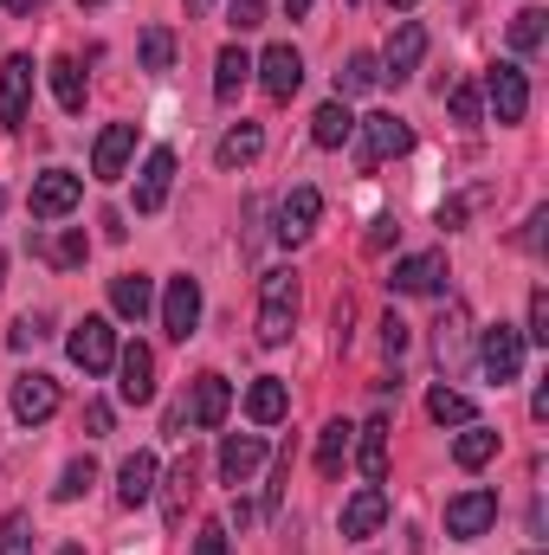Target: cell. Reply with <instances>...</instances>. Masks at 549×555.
<instances>
[{"label": "cell", "instance_id": "obj_19", "mask_svg": "<svg viewBox=\"0 0 549 555\" xmlns=\"http://www.w3.org/2000/svg\"><path fill=\"white\" fill-rule=\"evenodd\" d=\"M194 491H201V465H194V452H188V459H175V472H168V491H162V517H168V530H181V524H188V504H194Z\"/></svg>", "mask_w": 549, "mask_h": 555}, {"label": "cell", "instance_id": "obj_28", "mask_svg": "<svg viewBox=\"0 0 549 555\" xmlns=\"http://www.w3.org/2000/svg\"><path fill=\"white\" fill-rule=\"evenodd\" d=\"M349 137H356V117H349V104H343V98H330V104L310 117V142H317V149H343Z\"/></svg>", "mask_w": 549, "mask_h": 555}, {"label": "cell", "instance_id": "obj_46", "mask_svg": "<svg viewBox=\"0 0 549 555\" xmlns=\"http://www.w3.org/2000/svg\"><path fill=\"white\" fill-rule=\"evenodd\" d=\"M194 555H233V550H227V524H201V537H194Z\"/></svg>", "mask_w": 549, "mask_h": 555}, {"label": "cell", "instance_id": "obj_7", "mask_svg": "<svg viewBox=\"0 0 549 555\" xmlns=\"http://www.w3.org/2000/svg\"><path fill=\"white\" fill-rule=\"evenodd\" d=\"M65 349H72V362H78L85 375H111V369H117V330H111L104 317H85Z\"/></svg>", "mask_w": 549, "mask_h": 555}, {"label": "cell", "instance_id": "obj_3", "mask_svg": "<svg viewBox=\"0 0 549 555\" xmlns=\"http://www.w3.org/2000/svg\"><path fill=\"white\" fill-rule=\"evenodd\" d=\"M356 137H362V168H375V162H388V155H408L413 149V124L408 117H395V111H375V117L356 124Z\"/></svg>", "mask_w": 549, "mask_h": 555}, {"label": "cell", "instance_id": "obj_36", "mask_svg": "<svg viewBox=\"0 0 549 555\" xmlns=\"http://www.w3.org/2000/svg\"><path fill=\"white\" fill-rule=\"evenodd\" d=\"M175 65V33L168 26H142V72H168Z\"/></svg>", "mask_w": 549, "mask_h": 555}, {"label": "cell", "instance_id": "obj_48", "mask_svg": "<svg viewBox=\"0 0 549 555\" xmlns=\"http://www.w3.org/2000/svg\"><path fill=\"white\" fill-rule=\"evenodd\" d=\"M227 13H233V26H240V33H253V26L266 20V0H233Z\"/></svg>", "mask_w": 549, "mask_h": 555}, {"label": "cell", "instance_id": "obj_39", "mask_svg": "<svg viewBox=\"0 0 549 555\" xmlns=\"http://www.w3.org/2000/svg\"><path fill=\"white\" fill-rule=\"evenodd\" d=\"M446 111H452V124H465V130H478V124H485V104H478V85H452V91H446Z\"/></svg>", "mask_w": 549, "mask_h": 555}, {"label": "cell", "instance_id": "obj_20", "mask_svg": "<svg viewBox=\"0 0 549 555\" xmlns=\"http://www.w3.org/2000/svg\"><path fill=\"white\" fill-rule=\"evenodd\" d=\"M349 452H356L362 478L382 485V478H388V414H375L369 426H356V446H349Z\"/></svg>", "mask_w": 549, "mask_h": 555}, {"label": "cell", "instance_id": "obj_47", "mask_svg": "<svg viewBox=\"0 0 549 555\" xmlns=\"http://www.w3.org/2000/svg\"><path fill=\"white\" fill-rule=\"evenodd\" d=\"M382 349H388V362H401V349H408V323H401V317L382 323Z\"/></svg>", "mask_w": 549, "mask_h": 555}, {"label": "cell", "instance_id": "obj_26", "mask_svg": "<svg viewBox=\"0 0 549 555\" xmlns=\"http://www.w3.org/2000/svg\"><path fill=\"white\" fill-rule=\"evenodd\" d=\"M349 446H356V426H349V420H330V426L317 433V472H323V478H343Z\"/></svg>", "mask_w": 549, "mask_h": 555}, {"label": "cell", "instance_id": "obj_50", "mask_svg": "<svg viewBox=\"0 0 549 555\" xmlns=\"http://www.w3.org/2000/svg\"><path fill=\"white\" fill-rule=\"evenodd\" d=\"M544 227H549V207H537L531 227H524V246H531V253H544Z\"/></svg>", "mask_w": 549, "mask_h": 555}, {"label": "cell", "instance_id": "obj_2", "mask_svg": "<svg viewBox=\"0 0 549 555\" xmlns=\"http://www.w3.org/2000/svg\"><path fill=\"white\" fill-rule=\"evenodd\" d=\"M478 362H485V375H491L498 388H511V382L524 375V330H511V323L478 330Z\"/></svg>", "mask_w": 549, "mask_h": 555}, {"label": "cell", "instance_id": "obj_27", "mask_svg": "<svg viewBox=\"0 0 549 555\" xmlns=\"http://www.w3.org/2000/svg\"><path fill=\"white\" fill-rule=\"evenodd\" d=\"M433 356H439V369H446V375L465 362V310H459V304L433 323Z\"/></svg>", "mask_w": 549, "mask_h": 555}, {"label": "cell", "instance_id": "obj_55", "mask_svg": "<svg viewBox=\"0 0 549 555\" xmlns=\"http://www.w3.org/2000/svg\"><path fill=\"white\" fill-rule=\"evenodd\" d=\"M78 7H104V0H78Z\"/></svg>", "mask_w": 549, "mask_h": 555}, {"label": "cell", "instance_id": "obj_44", "mask_svg": "<svg viewBox=\"0 0 549 555\" xmlns=\"http://www.w3.org/2000/svg\"><path fill=\"white\" fill-rule=\"evenodd\" d=\"M284 485H291V452H284V459H278L272 485H266V517H278V511H284Z\"/></svg>", "mask_w": 549, "mask_h": 555}, {"label": "cell", "instance_id": "obj_12", "mask_svg": "<svg viewBox=\"0 0 549 555\" xmlns=\"http://www.w3.org/2000/svg\"><path fill=\"white\" fill-rule=\"evenodd\" d=\"M117 395L130 401V408H149L155 401V356L130 343V349H117Z\"/></svg>", "mask_w": 549, "mask_h": 555}, {"label": "cell", "instance_id": "obj_25", "mask_svg": "<svg viewBox=\"0 0 549 555\" xmlns=\"http://www.w3.org/2000/svg\"><path fill=\"white\" fill-rule=\"evenodd\" d=\"M111 310H117V317H130V323H142V317L155 310V284H149L142 272L111 278Z\"/></svg>", "mask_w": 549, "mask_h": 555}, {"label": "cell", "instance_id": "obj_56", "mask_svg": "<svg viewBox=\"0 0 549 555\" xmlns=\"http://www.w3.org/2000/svg\"><path fill=\"white\" fill-rule=\"evenodd\" d=\"M0 278H7V253H0Z\"/></svg>", "mask_w": 549, "mask_h": 555}, {"label": "cell", "instance_id": "obj_57", "mask_svg": "<svg viewBox=\"0 0 549 555\" xmlns=\"http://www.w3.org/2000/svg\"><path fill=\"white\" fill-rule=\"evenodd\" d=\"M0 214H7V194H0Z\"/></svg>", "mask_w": 549, "mask_h": 555}, {"label": "cell", "instance_id": "obj_59", "mask_svg": "<svg viewBox=\"0 0 549 555\" xmlns=\"http://www.w3.org/2000/svg\"><path fill=\"white\" fill-rule=\"evenodd\" d=\"M531 555H537V550H531Z\"/></svg>", "mask_w": 549, "mask_h": 555}, {"label": "cell", "instance_id": "obj_8", "mask_svg": "<svg viewBox=\"0 0 549 555\" xmlns=\"http://www.w3.org/2000/svg\"><path fill=\"white\" fill-rule=\"evenodd\" d=\"M420 59H426V26L401 20L395 39H388V52H382V85H408L413 72H420Z\"/></svg>", "mask_w": 549, "mask_h": 555}, {"label": "cell", "instance_id": "obj_4", "mask_svg": "<svg viewBox=\"0 0 549 555\" xmlns=\"http://www.w3.org/2000/svg\"><path fill=\"white\" fill-rule=\"evenodd\" d=\"M485 104H491V117L498 124H524V111H531V78H524V65H491L485 72Z\"/></svg>", "mask_w": 549, "mask_h": 555}, {"label": "cell", "instance_id": "obj_32", "mask_svg": "<svg viewBox=\"0 0 549 555\" xmlns=\"http://www.w3.org/2000/svg\"><path fill=\"white\" fill-rule=\"evenodd\" d=\"M375 85H382V59L375 52H349V65L336 72V98H362Z\"/></svg>", "mask_w": 549, "mask_h": 555}, {"label": "cell", "instance_id": "obj_54", "mask_svg": "<svg viewBox=\"0 0 549 555\" xmlns=\"http://www.w3.org/2000/svg\"><path fill=\"white\" fill-rule=\"evenodd\" d=\"M59 555H85V550H78V543H65V550H59Z\"/></svg>", "mask_w": 549, "mask_h": 555}, {"label": "cell", "instance_id": "obj_43", "mask_svg": "<svg viewBox=\"0 0 549 555\" xmlns=\"http://www.w3.org/2000/svg\"><path fill=\"white\" fill-rule=\"evenodd\" d=\"M472 201H478V194H452V201H439V214H433V220H439V227L452 233V227H465V214H472Z\"/></svg>", "mask_w": 549, "mask_h": 555}, {"label": "cell", "instance_id": "obj_40", "mask_svg": "<svg viewBox=\"0 0 549 555\" xmlns=\"http://www.w3.org/2000/svg\"><path fill=\"white\" fill-rule=\"evenodd\" d=\"M0 555H33V517L26 511H13L0 524Z\"/></svg>", "mask_w": 549, "mask_h": 555}, {"label": "cell", "instance_id": "obj_10", "mask_svg": "<svg viewBox=\"0 0 549 555\" xmlns=\"http://www.w3.org/2000/svg\"><path fill=\"white\" fill-rule=\"evenodd\" d=\"M317 220H323V194H317V188H291L284 207H278V240H284V246H304V240L317 233Z\"/></svg>", "mask_w": 549, "mask_h": 555}, {"label": "cell", "instance_id": "obj_11", "mask_svg": "<svg viewBox=\"0 0 549 555\" xmlns=\"http://www.w3.org/2000/svg\"><path fill=\"white\" fill-rule=\"evenodd\" d=\"M194 323H201V284L194 278H168V291H162V330L175 343H188Z\"/></svg>", "mask_w": 549, "mask_h": 555}, {"label": "cell", "instance_id": "obj_58", "mask_svg": "<svg viewBox=\"0 0 549 555\" xmlns=\"http://www.w3.org/2000/svg\"><path fill=\"white\" fill-rule=\"evenodd\" d=\"M395 7H413V0H395Z\"/></svg>", "mask_w": 549, "mask_h": 555}, {"label": "cell", "instance_id": "obj_14", "mask_svg": "<svg viewBox=\"0 0 549 555\" xmlns=\"http://www.w3.org/2000/svg\"><path fill=\"white\" fill-rule=\"evenodd\" d=\"M52 414H59V382L39 375V369L20 375V382H13V420H20V426H39V420H52Z\"/></svg>", "mask_w": 549, "mask_h": 555}, {"label": "cell", "instance_id": "obj_37", "mask_svg": "<svg viewBox=\"0 0 549 555\" xmlns=\"http://www.w3.org/2000/svg\"><path fill=\"white\" fill-rule=\"evenodd\" d=\"M426 414L439 420V426H465V420H472V401H465L459 388H433V395H426Z\"/></svg>", "mask_w": 549, "mask_h": 555}, {"label": "cell", "instance_id": "obj_42", "mask_svg": "<svg viewBox=\"0 0 549 555\" xmlns=\"http://www.w3.org/2000/svg\"><path fill=\"white\" fill-rule=\"evenodd\" d=\"M524 336H531V343H549V291L544 284L531 291V330H524Z\"/></svg>", "mask_w": 549, "mask_h": 555}, {"label": "cell", "instance_id": "obj_31", "mask_svg": "<svg viewBox=\"0 0 549 555\" xmlns=\"http://www.w3.org/2000/svg\"><path fill=\"white\" fill-rule=\"evenodd\" d=\"M33 253L46 259V266H59V272H72V266H85V253H91V240H85V227H72V233H59V240H33Z\"/></svg>", "mask_w": 549, "mask_h": 555}, {"label": "cell", "instance_id": "obj_30", "mask_svg": "<svg viewBox=\"0 0 549 555\" xmlns=\"http://www.w3.org/2000/svg\"><path fill=\"white\" fill-rule=\"evenodd\" d=\"M246 78H253V59H246V46H227V52L214 59V98H220V104H233Z\"/></svg>", "mask_w": 549, "mask_h": 555}, {"label": "cell", "instance_id": "obj_41", "mask_svg": "<svg viewBox=\"0 0 549 555\" xmlns=\"http://www.w3.org/2000/svg\"><path fill=\"white\" fill-rule=\"evenodd\" d=\"M46 336H52V323H46L39 310H26V317L7 330V343H13V349H33V343H46Z\"/></svg>", "mask_w": 549, "mask_h": 555}, {"label": "cell", "instance_id": "obj_23", "mask_svg": "<svg viewBox=\"0 0 549 555\" xmlns=\"http://www.w3.org/2000/svg\"><path fill=\"white\" fill-rule=\"evenodd\" d=\"M233 408V388H227V375H194V426L201 433H214L220 420Z\"/></svg>", "mask_w": 549, "mask_h": 555}, {"label": "cell", "instance_id": "obj_34", "mask_svg": "<svg viewBox=\"0 0 549 555\" xmlns=\"http://www.w3.org/2000/svg\"><path fill=\"white\" fill-rule=\"evenodd\" d=\"M52 98H59V111H85V72H78V59H52Z\"/></svg>", "mask_w": 549, "mask_h": 555}, {"label": "cell", "instance_id": "obj_1", "mask_svg": "<svg viewBox=\"0 0 549 555\" xmlns=\"http://www.w3.org/2000/svg\"><path fill=\"white\" fill-rule=\"evenodd\" d=\"M297 323V272H266L259 278V343L284 349Z\"/></svg>", "mask_w": 549, "mask_h": 555}, {"label": "cell", "instance_id": "obj_9", "mask_svg": "<svg viewBox=\"0 0 549 555\" xmlns=\"http://www.w3.org/2000/svg\"><path fill=\"white\" fill-rule=\"evenodd\" d=\"M26 111H33V59H26V52H13V59L0 65V124H7V130H20V124H26Z\"/></svg>", "mask_w": 549, "mask_h": 555}, {"label": "cell", "instance_id": "obj_5", "mask_svg": "<svg viewBox=\"0 0 549 555\" xmlns=\"http://www.w3.org/2000/svg\"><path fill=\"white\" fill-rule=\"evenodd\" d=\"M498 524V491H459L446 498V537L452 543H478Z\"/></svg>", "mask_w": 549, "mask_h": 555}, {"label": "cell", "instance_id": "obj_51", "mask_svg": "<svg viewBox=\"0 0 549 555\" xmlns=\"http://www.w3.org/2000/svg\"><path fill=\"white\" fill-rule=\"evenodd\" d=\"M310 7H317V0H284V13H291V20H304Z\"/></svg>", "mask_w": 549, "mask_h": 555}, {"label": "cell", "instance_id": "obj_33", "mask_svg": "<svg viewBox=\"0 0 549 555\" xmlns=\"http://www.w3.org/2000/svg\"><path fill=\"white\" fill-rule=\"evenodd\" d=\"M491 452H498V426H478V420H465V433L452 439V459H459L465 472H478Z\"/></svg>", "mask_w": 549, "mask_h": 555}, {"label": "cell", "instance_id": "obj_16", "mask_svg": "<svg viewBox=\"0 0 549 555\" xmlns=\"http://www.w3.org/2000/svg\"><path fill=\"white\" fill-rule=\"evenodd\" d=\"M259 465H266V439H259V433H227V439H220V478H227L233 491H240Z\"/></svg>", "mask_w": 549, "mask_h": 555}, {"label": "cell", "instance_id": "obj_15", "mask_svg": "<svg viewBox=\"0 0 549 555\" xmlns=\"http://www.w3.org/2000/svg\"><path fill=\"white\" fill-rule=\"evenodd\" d=\"M388 291H401V297H433V291H446V253H413L395 266L388 278Z\"/></svg>", "mask_w": 549, "mask_h": 555}, {"label": "cell", "instance_id": "obj_38", "mask_svg": "<svg viewBox=\"0 0 549 555\" xmlns=\"http://www.w3.org/2000/svg\"><path fill=\"white\" fill-rule=\"evenodd\" d=\"M544 33H549L544 7H524V13L511 20V46H518V52H537V46H544Z\"/></svg>", "mask_w": 549, "mask_h": 555}, {"label": "cell", "instance_id": "obj_6", "mask_svg": "<svg viewBox=\"0 0 549 555\" xmlns=\"http://www.w3.org/2000/svg\"><path fill=\"white\" fill-rule=\"evenodd\" d=\"M85 201V181L72 175V168H46V175H33V220H65L72 207Z\"/></svg>", "mask_w": 549, "mask_h": 555}, {"label": "cell", "instance_id": "obj_53", "mask_svg": "<svg viewBox=\"0 0 549 555\" xmlns=\"http://www.w3.org/2000/svg\"><path fill=\"white\" fill-rule=\"evenodd\" d=\"M207 7H214V0H188V13H207Z\"/></svg>", "mask_w": 549, "mask_h": 555}, {"label": "cell", "instance_id": "obj_17", "mask_svg": "<svg viewBox=\"0 0 549 555\" xmlns=\"http://www.w3.org/2000/svg\"><path fill=\"white\" fill-rule=\"evenodd\" d=\"M382 524H388V498H382V485H362V491L343 504V537L362 543V537H375Z\"/></svg>", "mask_w": 549, "mask_h": 555}, {"label": "cell", "instance_id": "obj_24", "mask_svg": "<svg viewBox=\"0 0 549 555\" xmlns=\"http://www.w3.org/2000/svg\"><path fill=\"white\" fill-rule=\"evenodd\" d=\"M246 414H253V426H278V420L291 414V388H284L278 375H259V382L246 388Z\"/></svg>", "mask_w": 549, "mask_h": 555}, {"label": "cell", "instance_id": "obj_21", "mask_svg": "<svg viewBox=\"0 0 549 555\" xmlns=\"http://www.w3.org/2000/svg\"><path fill=\"white\" fill-rule=\"evenodd\" d=\"M259 78H266V91H272L278 104H291L297 85H304V59H297L291 46H272V52L259 59Z\"/></svg>", "mask_w": 549, "mask_h": 555}, {"label": "cell", "instance_id": "obj_35", "mask_svg": "<svg viewBox=\"0 0 549 555\" xmlns=\"http://www.w3.org/2000/svg\"><path fill=\"white\" fill-rule=\"evenodd\" d=\"M91 485H98V459L85 452V459H72V465L59 472V485H52V498H59V504H78V498H85Z\"/></svg>", "mask_w": 549, "mask_h": 555}, {"label": "cell", "instance_id": "obj_18", "mask_svg": "<svg viewBox=\"0 0 549 555\" xmlns=\"http://www.w3.org/2000/svg\"><path fill=\"white\" fill-rule=\"evenodd\" d=\"M130 155H137V124H111V130L98 137V149H91V175H98V181H117V175L130 168Z\"/></svg>", "mask_w": 549, "mask_h": 555}, {"label": "cell", "instance_id": "obj_29", "mask_svg": "<svg viewBox=\"0 0 549 555\" xmlns=\"http://www.w3.org/2000/svg\"><path fill=\"white\" fill-rule=\"evenodd\" d=\"M259 149H266V130H259V124H233V130L220 137V149H214V162H220V168H246V162H259Z\"/></svg>", "mask_w": 549, "mask_h": 555}, {"label": "cell", "instance_id": "obj_45", "mask_svg": "<svg viewBox=\"0 0 549 555\" xmlns=\"http://www.w3.org/2000/svg\"><path fill=\"white\" fill-rule=\"evenodd\" d=\"M395 240H401V220H395V214H382V220L369 227V253H388Z\"/></svg>", "mask_w": 549, "mask_h": 555}, {"label": "cell", "instance_id": "obj_52", "mask_svg": "<svg viewBox=\"0 0 549 555\" xmlns=\"http://www.w3.org/2000/svg\"><path fill=\"white\" fill-rule=\"evenodd\" d=\"M7 7H13V13H39L46 0H7Z\"/></svg>", "mask_w": 549, "mask_h": 555}, {"label": "cell", "instance_id": "obj_49", "mask_svg": "<svg viewBox=\"0 0 549 555\" xmlns=\"http://www.w3.org/2000/svg\"><path fill=\"white\" fill-rule=\"evenodd\" d=\"M85 426H91V439H104L111 433V401H85Z\"/></svg>", "mask_w": 549, "mask_h": 555}, {"label": "cell", "instance_id": "obj_22", "mask_svg": "<svg viewBox=\"0 0 549 555\" xmlns=\"http://www.w3.org/2000/svg\"><path fill=\"white\" fill-rule=\"evenodd\" d=\"M155 478H162V465H155V452H130L124 465H117V498L137 511V504H149L155 498Z\"/></svg>", "mask_w": 549, "mask_h": 555}, {"label": "cell", "instance_id": "obj_13", "mask_svg": "<svg viewBox=\"0 0 549 555\" xmlns=\"http://www.w3.org/2000/svg\"><path fill=\"white\" fill-rule=\"evenodd\" d=\"M168 188H175V149H149L142 175H137V214H162Z\"/></svg>", "mask_w": 549, "mask_h": 555}]
</instances>
